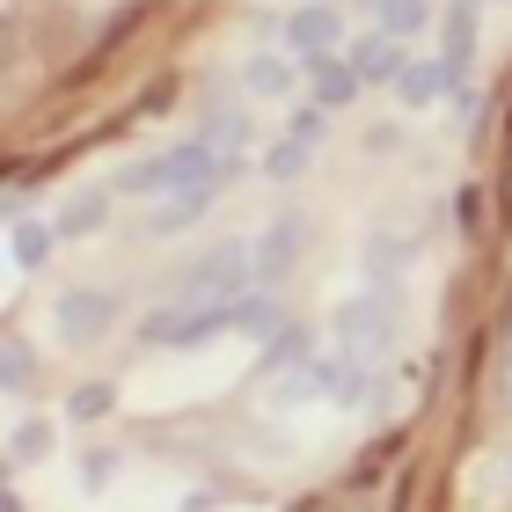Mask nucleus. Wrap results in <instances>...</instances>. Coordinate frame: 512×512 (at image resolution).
I'll return each mask as SVG.
<instances>
[{
	"mask_svg": "<svg viewBox=\"0 0 512 512\" xmlns=\"http://www.w3.org/2000/svg\"><path fill=\"white\" fill-rule=\"evenodd\" d=\"M337 37H344V15H337V0H308L300 15H286V52L293 59H330L337 52Z\"/></svg>",
	"mask_w": 512,
	"mask_h": 512,
	"instance_id": "6",
	"label": "nucleus"
},
{
	"mask_svg": "<svg viewBox=\"0 0 512 512\" xmlns=\"http://www.w3.org/2000/svg\"><path fill=\"white\" fill-rule=\"evenodd\" d=\"M308 374H315V395H322V403H344V410L366 403V388H374V381H366V359L344 352V344H337V352H315Z\"/></svg>",
	"mask_w": 512,
	"mask_h": 512,
	"instance_id": "7",
	"label": "nucleus"
},
{
	"mask_svg": "<svg viewBox=\"0 0 512 512\" xmlns=\"http://www.w3.org/2000/svg\"><path fill=\"white\" fill-rule=\"evenodd\" d=\"M220 330H235V300H176V308H154L139 322L147 344H205Z\"/></svg>",
	"mask_w": 512,
	"mask_h": 512,
	"instance_id": "3",
	"label": "nucleus"
},
{
	"mask_svg": "<svg viewBox=\"0 0 512 512\" xmlns=\"http://www.w3.org/2000/svg\"><path fill=\"white\" fill-rule=\"evenodd\" d=\"M235 330H242V337H264V344H271V337H286L293 322H286V308H278L271 293H242V300H235Z\"/></svg>",
	"mask_w": 512,
	"mask_h": 512,
	"instance_id": "15",
	"label": "nucleus"
},
{
	"mask_svg": "<svg viewBox=\"0 0 512 512\" xmlns=\"http://www.w3.org/2000/svg\"><path fill=\"white\" fill-rule=\"evenodd\" d=\"M439 37H447V59L454 66H469V52H476V0H454V15L439 22Z\"/></svg>",
	"mask_w": 512,
	"mask_h": 512,
	"instance_id": "21",
	"label": "nucleus"
},
{
	"mask_svg": "<svg viewBox=\"0 0 512 512\" xmlns=\"http://www.w3.org/2000/svg\"><path fill=\"white\" fill-rule=\"evenodd\" d=\"M103 220H110V191H81L59 205V235H96Z\"/></svg>",
	"mask_w": 512,
	"mask_h": 512,
	"instance_id": "18",
	"label": "nucleus"
},
{
	"mask_svg": "<svg viewBox=\"0 0 512 512\" xmlns=\"http://www.w3.org/2000/svg\"><path fill=\"white\" fill-rule=\"evenodd\" d=\"M59 344H74V352H88V344H103L110 337V322H118V293H103V286H74V293H59Z\"/></svg>",
	"mask_w": 512,
	"mask_h": 512,
	"instance_id": "5",
	"label": "nucleus"
},
{
	"mask_svg": "<svg viewBox=\"0 0 512 512\" xmlns=\"http://www.w3.org/2000/svg\"><path fill=\"white\" fill-rule=\"evenodd\" d=\"M293 264H300V220L286 213V220L264 227V242H256V278H264V286H278Z\"/></svg>",
	"mask_w": 512,
	"mask_h": 512,
	"instance_id": "9",
	"label": "nucleus"
},
{
	"mask_svg": "<svg viewBox=\"0 0 512 512\" xmlns=\"http://www.w3.org/2000/svg\"><path fill=\"white\" fill-rule=\"evenodd\" d=\"M425 22H432V8H425V0H374V30H388V37H417V30H425Z\"/></svg>",
	"mask_w": 512,
	"mask_h": 512,
	"instance_id": "19",
	"label": "nucleus"
},
{
	"mask_svg": "<svg viewBox=\"0 0 512 512\" xmlns=\"http://www.w3.org/2000/svg\"><path fill=\"white\" fill-rule=\"evenodd\" d=\"M359 88H366V74L344 52H330V59H315V103L322 110H344V103H359Z\"/></svg>",
	"mask_w": 512,
	"mask_h": 512,
	"instance_id": "13",
	"label": "nucleus"
},
{
	"mask_svg": "<svg viewBox=\"0 0 512 512\" xmlns=\"http://www.w3.org/2000/svg\"><path fill=\"white\" fill-rule=\"evenodd\" d=\"M352 66H359L366 81H388V88H395V81L410 74V52H403V37H388V30H374V37H366L359 52H352Z\"/></svg>",
	"mask_w": 512,
	"mask_h": 512,
	"instance_id": "12",
	"label": "nucleus"
},
{
	"mask_svg": "<svg viewBox=\"0 0 512 512\" xmlns=\"http://www.w3.org/2000/svg\"><path fill=\"white\" fill-rule=\"evenodd\" d=\"M103 410H110V388H96V381L74 388V417H103Z\"/></svg>",
	"mask_w": 512,
	"mask_h": 512,
	"instance_id": "24",
	"label": "nucleus"
},
{
	"mask_svg": "<svg viewBox=\"0 0 512 512\" xmlns=\"http://www.w3.org/2000/svg\"><path fill=\"white\" fill-rule=\"evenodd\" d=\"M110 469H118L110 454H81V483H110Z\"/></svg>",
	"mask_w": 512,
	"mask_h": 512,
	"instance_id": "26",
	"label": "nucleus"
},
{
	"mask_svg": "<svg viewBox=\"0 0 512 512\" xmlns=\"http://www.w3.org/2000/svg\"><path fill=\"white\" fill-rule=\"evenodd\" d=\"M52 249H59V220H15V227H8V264H15V271L52 264Z\"/></svg>",
	"mask_w": 512,
	"mask_h": 512,
	"instance_id": "11",
	"label": "nucleus"
},
{
	"mask_svg": "<svg viewBox=\"0 0 512 512\" xmlns=\"http://www.w3.org/2000/svg\"><path fill=\"white\" fill-rule=\"evenodd\" d=\"M205 205H213V191H169L147 205V235H183L191 220H205Z\"/></svg>",
	"mask_w": 512,
	"mask_h": 512,
	"instance_id": "14",
	"label": "nucleus"
},
{
	"mask_svg": "<svg viewBox=\"0 0 512 512\" xmlns=\"http://www.w3.org/2000/svg\"><path fill=\"white\" fill-rule=\"evenodd\" d=\"M322 118H330V110H300V118H293V139H300V147H315V139H322Z\"/></svg>",
	"mask_w": 512,
	"mask_h": 512,
	"instance_id": "25",
	"label": "nucleus"
},
{
	"mask_svg": "<svg viewBox=\"0 0 512 512\" xmlns=\"http://www.w3.org/2000/svg\"><path fill=\"white\" fill-rule=\"evenodd\" d=\"M293 81H300V66L286 59V52H256L249 66H242V88L256 103H278V96H293Z\"/></svg>",
	"mask_w": 512,
	"mask_h": 512,
	"instance_id": "10",
	"label": "nucleus"
},
{
	"mask_svg": "<svg viewBox=\"0 0 512 512\" xmlns=\"http://www.w3.org/2000/svg\"><path fill=\"white\" fill-rule=\"evenodd\" d=\"M205 139H213L220 154H235L242 139H249V110H242V103H220V96H213V103H205Z\"/></svg>",
	"mask_w": 512,
	"mask_h": 512,
	"instance_id": "16",
	"label": "nucleus"
},
{
	"mask_svg": "<svg viewBox=\"0 0 512 512\" xmlns=\"http://www.w3.org/2000/svg\"><path fill=\"white\" fill-rule=\"evenodd\" d=\"M0 381H8V395L37 388V344H30V337L8 330V344H0Z\"/></svg>",
	"mask_w": 512,
	"mask_h": 512,
	"instance_id": "20",
	"label": "nucleus"
},
{
	"mask_svg": "<svg viewBox=\"0 0 512 512\" xmlns=\"http://www.w3.org/2000/svg\"><path fill=\"white\" fill-rule=\"evenodd\" d=\"M147 183H154V191H213V183H220V147H213V139H183V147L125 169V191H147Z\"/></svg>",
	"mask_w": 512,
	"mask_h": 512,
	"instance_id": "1",
	"label": "nucleus"
},
{
	"mask_svg": "<svg viewBox=\"0 0 512 512\" xmlns=\"http://www.w3.org/2000/svg\"><path fill=\"white\" fill-rule=\"evenodd\" d=\"M439 96H461V66L454 59H410V74L395 81V103L403 110H425Z\"/></svg>",
	"mask_w": 512,
	"mask_h": 512,
	"instance_id": "8",
	"label": "nucleus"
},
{
	"mask_svg": "<svg viewBox=\"0 0 512 512\" xmlns=\"http://www.w3.org/2000/svg\"><path fill=\"white\" fill-rule=\"evenodd\" d=\"M37 454H52V425L44 417H15L8 425V469H30Z\"/></svg>",
	"mask_w": 512,
	"mask_h": 512,
	"instance_id": "17",
	"label": "nucleus"
},
{
	"mask_svg": "<svg viewBox=\"0 0 512 512\" xmlns=\"http://www.w3.org/2000/svg\"><path fill=\"white\" fill-rule=\"evenodd\" d=\"M264 169H271V176H300V169H308V147H300V139H286V147L264 154Z\"/></svg>",
	"mask_w": 512,
	"mask_h": 512,
	"instance_id": "23",
	"label": "nucleus"
},
{
	"mask_svg": "<svg viewBox=\"0 0 512 512\" xmlns=\"http://www.w3.org/2000/svg\"><path fill=\"white\" fill-rule=\"evenodd\" d=\"M403 264H410V242L403 235H374V242H366V271H374V278L403 271Z\"/></svg>",
	"mask_w": 512,
	"mask_h": 512,
	"instance_id": "22",
	"label": "nucleus"
},
{
	"mask_svg": "<svg viewBox=\"0 0 512 512\" xmlns=\"http://www.w3.org/2000/svg\"><path fill=\"white\" fill-rule=\"evenodd\" d=\"M337 344L344 352H359V359H374L395 344V300L388 293H352V300H337Z\"/></svg>",
	"mask_w": 512,
	"mask_h": 512,
	"instance_id": "4",
	"label": "nucleus"
},
{
	"mask_svg": "<svg viewBox=\"0 0 512 512\" xmlns=\"http://www.w3.org/2000/svg\"><path fill=\"white\" fill-rule=\"evenodd\" d=\"M0 512H22V498H15V491H8V498H0Z\"/></svg>",
	"mask_w": 512,
	"mask_h": 512,
	"instance_id": "27",
	"label": "nucleus"
},
{
	"mask_svg": "<svg viewBox=\"0 0 512 512\" xmlns=\"http://www.w3.org/2000/svg\"><path fill=\"white\" fill-rule=\"evenodd\" d=\"M249 278H256V249L249 242H220L176 278V300H242Z\"/></svg>",
	"mask_w": 512,
	"mask_h": 512,
	"instance_id": "2",
	"label": "nucleus"
}]
</instances>
